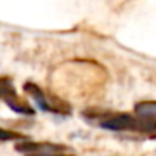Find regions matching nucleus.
Wrapping results in <instances>:
<instances>
[{
  "label": "nucleus",
  "mask_w": 156,
  "mask_h": 156,
  "mask_svg": "<svg viewBox=\"0 0 156 156\" xmlns=\"http://www.w3.org/2000/svg\"><path fill=\"white\" fill-rule=\"evenodd\" d=\"M101 127L121 132V130H139V132H151L156 129V122L153 119H135L133 116L127 113L121 115H113L101 121Z\"/></svg>",
  "instance_id": "nucleus-1"
},
{
  "label": "nucleus",
  "mask_w": 156,
  "mask_h": 156,
  "mask_svg": "<svg viewBox=\"0 0 156 156\" xmlns=\"http://www.w3.org/2000/svg\"><path fill=\"white\" fill-rule=\"evenodd\" d=\"M23 136L11 132V130H5V129H0V141H12V139H22Z\"/></svg>",
  "instance_id": "nucleus-5"
},
{
  "label": "nucleus",
  "mask_w": 156,
  "mask_h": 156,
  "mask_svg": "<svg viewBox=\"0 0 156 156\" xmlns=\"http://www.w3.org/2000/svg\"><path fill=\"white\" fill-rule=\"evenodd\" d=\"M3 98H5V101H6V104L14 110V112H19V113H25V115H32L34 113V110L26 104V103H23V101H20L19 100V97L16 95V92H14V89H11V90H8L5 95H3Z\"/></svg>",
  "instance_id": "nucleus-3"
},
{
  "label": "nucleus",
  "mask_w": 156,
  "mask_h": 156,
  "mask_svg": "<svg viewBox=\"0 0 156 156\" xmlns=\"http://www.w3.org/2000/svg\"><path fill=\"white\" fill-rule=\"evenodd\" d=\"M12 87H11V84L9 83H6L5 80H0V97H3L8 90H11Z\"/></svg>",
  "instance_id": "nucleus-6"
},
{
  "label": "nucleus",
  "mask_w": 156,
  "mask_h": 156,
  "mask_svg": "<svg viewBox=\"0 0 156 156\" xmlns=\"http://www.w3.org/2000/svg\"><path fill=\"white\" fill-rule=\"evenodd\" d=\"M135 112L142 119H154L156 118V101H142L138 103Z\"/></svg>",
  "instance_id": "nucleus-4"
},
{
  "label": "nucleus",
  "mask_w": 156,
  "mask_h": 156,
  "mask_svg": "<svg viewBox=\"0 0 156 156\" xmlns=\"http://www.w3.org/2000/svg\"><path fill=\"white\" fill-rule=\"evenodd\" d=\"M28 156H69L63 153H35V154H28Z\"/></svg>",
  "instance_id": "nucleus-7"
},
{
  "label": "nucleus",
  "mask_w": 156,
  "mask_h": 156,
  "mask_svg": "<svg viewBox=\"0 0 156 156\" xmlns=\"http://www.w3.org/2000/svg\"><path fill=\"white\" fill-rule=\"evenodd\" d=\"M16 148L19 151H23V153H31V154H35V153H63V150H66L64 145H57V144H35V142H23V144H19L16 145Z\"/></svg>",
  "instance_id": "nucleus-2"
}]
</instances>
